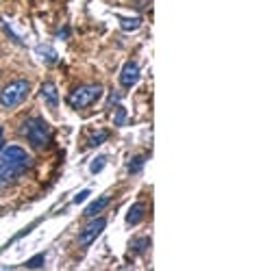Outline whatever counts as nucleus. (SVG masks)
<instances>
[{"label": "nucleus", "instance_id": "1", "mask_svg": "<svg viewBox=\"0 0 261 271\" xmlns=\"http://www.w3.org/2000/svg\"><path fill=\"white\" fill-rule=\"evenodd\" d=\"M31 165H33L31 156L22 148H18V145L0 148V187L16 182Z\"/></svg>", "mask_w": 261, "mask_h": 271}, {"label": "nucleus", "instance_id": "2", "mask_svg": "<svg viewBox=\"0 0 261 271\" xmlns=\"http://www.w3.org/2000/svg\"><path fill=\"white\" fill-rule=\"evenodd\" d=\"M22 135L29 139V143L33 148L42 150L50 143L52 139V130L48 126V122H44L42 117H31V120L24 122V128H22Z\"/></svg>", "mask_w": 261, "mask_h": 271}, {"label": "nucleus", "instance_id": "3", "mask_svg": "<svg viewBox=\"0 0 261 271\" xmlns=\"http://www.w3.org/2000/svg\"><path fill=\"white\" fill-rule=\"evenodd\" d=\"M29 91H31L29 81H16V83H9L3 91H0V107L7 109V111L20 107V104L26 100Z\"/></svg>", "mask_w": 261, "mask_h": 271}, {"label": "nucleus", "instance_id": "4", "mask_svg": "<svg viewBox=\"0 0 261 271\" xmlns=\"http://www.w3.org/2000/svg\"><path fill=\"white\" fill-rule=\"evenodd\" d=\"M102 96V85H81L68 96V104L72 109H87Z\"/></svg>", "mask_w": 261, "mask_h": 271}, {"label": "nucleus", "instance_id": "5", "mask_svg": "<svg viewBox=\"0 0 261 271\" xmlns=\"http://www.w3.org/2000/svg\"><path fill=\"white\" fill-rule=\"evenodd\" d=\"M104 226H107V219L104 217H96L91 223H87V226L83 228V232H81V236H78V243H81L83 247H87V245H91V243L96 241V236L102 232L104 230Z\"/></svg>", "mask_w": 261, "mask_h": 271}, {"label": "nucleus", "instance_id": "6", "mask_svg": "<svg viewBox=\"0 0 261 271\" xmlns=\"http://www.w3.org/2000/svg\"><path fill=\"white\" fill-rule=\"evenodd\" d=\"M137 81H140V68H137V63L135 61H128V63H124V68H122V74H120V83H122V87H135Z\"/></svg>", "mask_w": 261, "mask_h": 271}, {"label": "nucleus", "instance_id": "7", "mask_svg": "<svg viewBox=\"0 0 261 271\" xmlns=\"http://www.w3.org/2000/svg\"><path fill=\"white\" fill-rule=\"evenodd\" d=\"M39 94H42L44 102L48 104L50 111H57V107H59V94H57L55 83H52V81H46L42 87H39Z\"/></svg>", "mask_w": 261, "mask_h": 271}, {"label": "nucleus", "instance_id": "8", "mask_svg": "<svg viewBox=\"0 0 261 271\" xmlns=\"http://www.w3.org/2000/svg\"><path fill=\"white\" fill-rule=\"evenodd\" d=\"M144 217H146V206H144L142 202H137V204L130 206V210L126 213V223H128V226H137Z\"/></svg>", "mask_w": 261, "mask_h": 271}, {"label": "nucleus", "instance_id": "9", "mask_svg": "<svg viewBox=\"0 0 261 271\" xmlns=\"http://www.w3.org/2000/svg\"><path fill=\"white\" fill-rule=\"evenodd\" d=\"M111 202V197L109 195H102L100 197V200H96V202H91L89 204V206L87 208H85V215H87V217H96V213H100V210L104 208V206H107V204Z\"/></svg>", "mask_w": 261, "mask_h": 271}, {"label": "nucleus", "instance_id": "10", "mask_svg": "<svg viewBox=\"0 0 261 271\" xmlns=\"http://www.w3.org/2000/svg\"><path fill=\"white\" fill-rule=\"evenodd\" d=\"M37 55H42V61H46V63H57V52L52 50V48H48V46H37Z\"/></svg>", "mask_w": 261, "mask_h": 271}, {"label": "nucleus", "instance_id": "11", "mask_svg": "<svg viewBox=\"0 0 261 271\" xmlns=\"http://www.w3.org/2000/svg\"><path fill=\"white\" fill-rule=\"evenodd\" d=\"M120 26L124 31H137L142 26L140 18H120Z\"/></svg>", "mask_w": 261, "mask_h": 271}, {"label": "nucleus", "instance_id": "12", "mask_svg": "<svg viewBox=\"0 0 261 271\" xmlns=\"http://www.w3.org/2000/svg\"><path fill=\"white\" fill-rule=\"evenodd\" d=\"M146 154H140V156H135L133 158V161H130L128 163V171H130V174H137V171H140L142 167H144V165H146Z\"/></svg>", "mask_w": 261, "mask_h": 271}, {"label": "nucleus", "instance_id": "13", "mask_svg": "<svg viewBox=\"0 0 261 271\" xmlns=\"http://www.w3.org/2000/svg\"><path fill=\"white\" fill-rule=\"evenodd\" d=\"M107 139H109V133H107V130H100L98 135L89 137L87 145H89V148H98V145H102V141H107Z\"/></svg>", "mask_w": 261, "mask_h": 271}, {"label": "nucleus", "instance_id": "14", "mask_svg": "<svg viewBox=\"0 0 261 271\" xmlns=\"http://www.w3.org/2000/svg\"><path fill=\"white\" fill-rule=\"evenodd\" d=\"M44 265H46V256L44 254H37V256H33L31 260H26V269H39Z\"/></svg>", "mask_w": 261, "mask_h": 271}, {"label": "nucleus", "instance_id": "15", "mask_svg": "<svg viewBox=\"0 0 261 271\" xmlns=\"http://www.w3.org/2000/svg\"><path fill=\"white\" fill-rule=\"evenodd\" d=\"M104 165H107V156H98L96 161L89 165V171H91V174H98V171H102Z\"/></svg>", "mask_w": 261, "mask_h": 271}, {"label": "nucleus", "instance_id": "16", "mask_svg": "<svg viewBox=\"0 0 261 271\" xmlns=\"http://www.w3.org/2000/svg\"><path fill=\"white\" fill-rule=\"evenodd\" d=\"M150 245V239H146V236H144V239H140V241H135L133 243V247H135V252L137 254H142V252H146V247Z\"/></svg>", "mask_w": 261, "mask_h": 271}, {"label": "nucleus", "instance_id": "17", "mask_svg": "<svg viewBox=\"0 0 261 271\" xmlns=\"http://www.w3.org/2000/svg\"><path fill=\"white\" fill-rule=\"evenodd\" d=\"M124 120H126V109L117 107V113H115V120H113V124H115V126H122Z\"/></svg>", "mask_w": 261, "mask_h": 271}, {"label": "nucleus", "instance_id": "18", "mask_svg": "<svg viewBox=\"0 0 261 271\" xmlns=\"http://www.w3.org/2000/svg\"><path fill=\"white\" fill-rule=\"evenodd\" d=\"M87 195H89V191H81V193H78V195H76L72 202H74V204H81V202L87 200Z\"/></svg>", "mask_w": 261, "mask_h": 271}, {"label": "nucleus", "instance_id": "19", "mask_svg": "<svg viewBox=\"0 0 261 271\" xmlns=\"http://www.w3.org/2000/svg\"><path fill=\"white\" fill-rule=\"evenodd\" d=\"M150 0H135V7L137 9H144V7H148Z\"/></svg>", "mask_w": 261, "mask_h": 271}, {"label": "nucleus", "instance_id": "20", "mask_svg": "<svg viewBox=\"0 0 261 271\" xmlns=\"http://www.w3.org/2000/svg\"><path fill=\"white\" fill-rule=\"evenodd\" d=\"M120 98H122L120 94H111V98H109V107H111V104H115L117 100H120Z\"/></svg>", "mask_w": 261, "mask_h": 271}, {"label": "nucleus", "instance_id": "21", "mask_svg": "<svg viewBox=\"0 0 261 271\" xmlns=\"http://www.w3.org/2000/svg\"><path fill=\"white\" fill-rule=\"evenodd\" d=\"M3 135L5 133H3V126H0V148H3Z\"/></svg>", "mask_w": 261, "mask_h": 271}]
</instances>
